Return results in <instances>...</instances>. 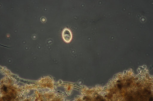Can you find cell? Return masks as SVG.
I'll return each mask as SVG.
<instances>
[{
	"mask_svg": "<svg viewBox=\"0 0 153 101\" xmlns=\"http://www.w3.org/2000/svg\"><path fill=\"white\" fill-rule=\"evenodd\" d=\"M62 37L63 40L67 43H70L72 39V34L71 31L69 29L66 28L62 31Z\"/></svg>",
	"mask_w": 153,
	"mask_h": 101,
	"instance_id": "cell-1",
	"label": "cell"
}]
</instances>
